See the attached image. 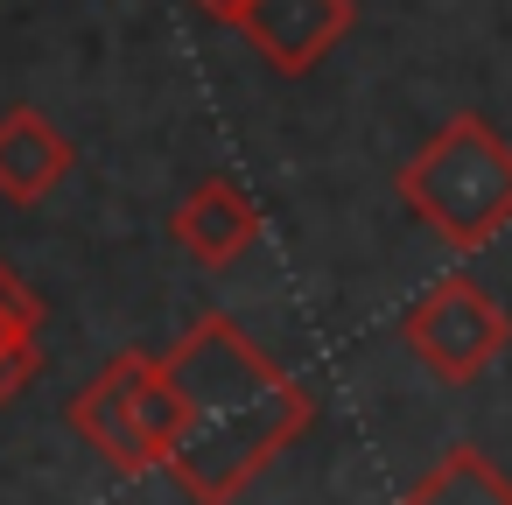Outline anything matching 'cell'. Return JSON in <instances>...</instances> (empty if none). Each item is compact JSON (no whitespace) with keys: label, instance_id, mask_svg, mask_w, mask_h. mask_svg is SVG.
I'll return each instance as SVG.
<instances>
[{"label":"cell","instance_id":"6da1fadb","mask_svg":"<svg viewBox=\"0 0 512 505\" xmlns=\"http://www.w3.org/2000/svg\"><path fill=\"white\" fill-rule=\"evenodd\" d=\"M162 372L176 379L190 428L183 449L169 456V477L197 498V505H232L309 421H316V393L274 365L239 316H197L169 351Z\"/></svg>","mask_w":512,"mask_h":505},{"label":"cell","instance_id":"7a4b0ae2","mask_svg":"<svg viewBox=\"0 0 512 505\" xmlns=\"http://www.w3.org/2000/svg\"><path fill=\"white\" fill-rule=\"evenodd\" d=\"M400 204L449 253H484L512 225V141L484 113L442 120L400 169Z\"/></svg>","mask_w":512,"mask_h":505},{"label":"cell","instance_id":"3957f363","mask_svg":"<svg viewBox=\"0 0 512 505\" xmlns=\"http://www.w3.org/2000/svg\"><path fill=\"white\" fill-rule=\"evenodd\" d=\"M400 344H407L442 386H470V379L512 344V316H505L470 274H449V281L421 288V295L400 309Z\"/></svg>","mask_w":512,"mask_h":505},{"label":"cell","instance_id":"277c9868","mask_svg":"<svg viewBox=\"0 0 512 505\" xmlns=\"http://www.w3.org/2000/svg\"><path fill=\"white\" fill-rule=\"evenodd\" d=\"M225 29H239L274 78H309L358 29V0H239Z\"/></svg>","mask_w":512,"mask_h":505},{"label":"cell","instance_id":"5b68a950","mask_svg":"<svg viewBox=\"0 0 512 505\" xmlns=\"http://www.w3.org/2000/svg\"><path fill=\"white\" fill-rule=\"evenodd\" d=\"M148 372V351H113L78 393H71V428L78 442L113 470V477H148L155 456L141 442V421H134V386Z\"/></svg>","mask_w":512,"mask_h":505},{"label":"cell","instance_id":"8992f818","mask_svg":"<svg viewBox=\"0 0 512 505\" xmlns=\"http://www.w3.org/2000/svg\"><path fill=\"white\" fill-rule=\"evenodd\" d=\"M260 204H253V190L239 183V176H204L176 211H169V232H176V246L197 260V267H232V260H246L253 246H260Z\"/></svg>","mask_w":512,"mask_h":505},{"label":"cell","instance_id":"52a82bcc","mask_svg":"<svg viewBox=\"0 0 512 505\" xmlns=\"http://www.w3.org/2000/svg\"><path fill=\"white\" fill-rule=\"evenodd\" d=\"M71 169H78V148L64 141V127H50V113L36 106L0 113V197L8 204H43Z\"/></svg>","mask_w":512,"mask_h":505},{"label":"cell","instance_id":"ba28073f","mask_svg":"<svg viewBox=\"0 0 512 505\" xmlns=\"http://www.w3.org/2000/svg\"><path fill=\"white\" fill-rule=\"evenodd\" d=\"M400 505H512V477L477 442H456L400 491Z\"/></svg>","mask_w":512,"mask_h":505},{"label":"cell","instance_id":"9c48e42d","mask_svg":"<svg viewBox=\"0 0 512 505\" xmlns=\"http://www.w3.org/2000/svg\"><path fill=\"white\" fill-rule=\"evenodd\" d=\"M36 330H43V302L0 260V407H15V393L36 379Z\"/></svg>","mask_w":512,"mask_h":505},{"label":"cell","instance_id":"30bf717a","mask_svg":"<svg viewBox=\"0 0 512 505\" xmlns=\"http://www.w3.org/2000/svg\"><path fill=\"white\" fill-rule=\"evenodd\" d=\"M134 421H141V442L155 456V470H169V456L183 449V428H190V407L176 393V379L162 372V358H148L141 386H134Z\"/></svg>","mask_w":512,"mask_h":505},{"label":"cell","instance_id":"8fae6325","mask_svg":"<svg viewBox=\"0 0 512 505\" xmlns=\"http://www.w3.org/2000/svg\"><path fill=\"white\" fill-rule=\"evenodd\" d=\"M197 8H204V15H218V22H225V15H232V8H239V0H197Z\"/></svg>","mask_w":512,"mask_h":505}]
</instances>
